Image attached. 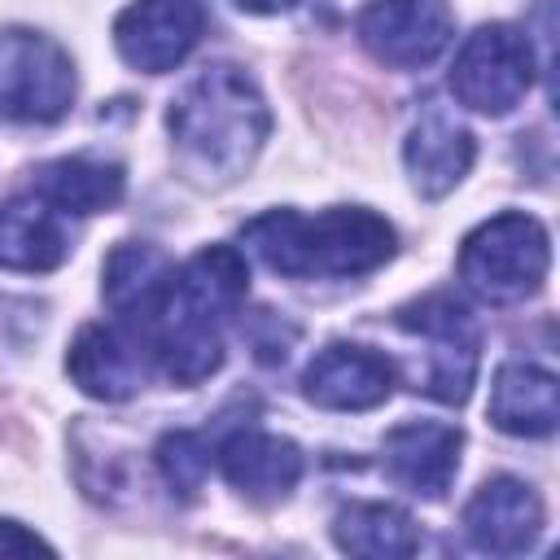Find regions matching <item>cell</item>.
<instances>
[{
  "mask_svg": "<svg viewBox=\"0 0 560 560\" xmlns=\"http://www.w3.org/2000/svg\"><path fill=\"white\" fill-rule=\"evenodd\" d=\"M302 394L328 411H368L394 394V363L368 346L332 341L306 363Z\"/></svg>",
  "mask_w": 560,
  "mask_h": 560,
  "instance_id": "obj_11",
  "label": "cell"
},
{
  "mask_svg": "<svg viewBox=\"0 0 560 560\" xmlns=\"http://www.w3.org/2000/svg\"><path fill=\"white\" fill-rule=\"evenodd\" d=\"M149 341L131 324H83L70 341L66 372L70 381L101 398V402H122L144 389L149 376Z\"/></svg>",
  "mask_w": 560,
  "mask_h": 560,
  "instance_id": "obj_10",
  "label": "cell"
},
{
  "mask_svg": "<svg viewBox=\"0 0 560 560\" xmlns=\"http://www.w3.org/2000/svg\"><path fill=\"white\" fill-rule=\"evenodd\" d=\"M464 433L442 420H407L385 433V464L398 486L424 499H442L459 472Z\"/></svg>",
  "mask_w": 560,
  "mask_h": 560,
  "instance_id": "obj_13",
  "label": "cell"
},
{
  "mask_svg": "<svg viewBox=\"0 0 560 560\" xmlns=\"http://www.w3.org/2000/svg\"><path fill=\"white\" fill-rule=\"evenodd\" d=\"M166 127L179 166L192 179L232 184L258 158L271 131V114L258 83L241 66L214 61L179 88V96L166 109Z\"/></svg>",
  "mask_w": 560,
  "mask_h": 560,
  "instance_id": "obj_2",
  "label": "cell"
},
{
  "mask_svg": "<svg viewBox=\"0 0 560 560\" xmlns=\"http://www.w3.org/2000/svg\"><path fill=\"white\" fill-rule=\"evenodd\" d=\"M398 328L429 346L416 389H424L438 402H464L472 394L481 359V332L472 311L455 293H429L420 302L398 306Z\"/></svg>",
  "mask_w": 560,
  "mask_h": 560,
  "instance_id": "obj_5",
  "label": "cell"
},
{
  "mask_svg": "<svg viewBox=\"0 0 560 560\" xmlns=\"http://www.w3.org/2000/svg\"><path fill=\"white\" fill-rule=\"evenodd\" d=\"M477 158V144H472V131L446 114V109H424L420 122L407 131V144H402V162H407V175H411V188L420 197H446L472 166Z\"/></svg>",
  "mask_w": 560,
  "mask_h": 560,
  "instance_id": "obj_14",
  "label": "cell"
},
{
  "mask_svg": "<svg viewBox=\"0 0 560 560\" xmlns=\"http://www.w3.org/2000/svg\"><path fill=\"white\" fill-rule=\"evenodd\" d=\"M35 551H52L39 534H31L22 521H0V556H35Z\"/></svg>",
  "mask_w": 560,
  "mask_h": 560,
  "instance_id": "obj_22",
  "label": "cell"
},
{
  "mask_svg": "<svg viewBox=\"0 0 560 560\" xmlns=\"http://www.w3.org/2000/svg\"><path fill=\"white\" fill-rule=\"evenodd\" d=\"M201 31V0H136L114 22V48L131 70L166 74L197 48Z\"/></svg>",
  "mask_w": 560,
  "mask_h": 560,
  "instance_id": "obj_9",
  "label": "cell"
},
{
  "mask_svg": "<svg viewBox=\"0 0 560 560\" xmlns=\"http://www.w3.org/2000/svg\"><path fill=\"white\" fill-rule=\"evenodd\" d=\"M175 276V262L149 245V241H122L109 249L105 267H101V293L109 302V311L131 324V328H149L153 311L162 306L166 298V284Z\"/></svg>",
  "mask_w": 560,
  "mask_h": 560,
  "instance_id": "obj_16",
  "label": "cell"
},
{
  "mask_svg": "<svg viewBox=\"0 0 560 560\" xmlns=\"http://www.w3.org/2000/svg\"><path fill=\"white\" fill-rule=\"evenodd\" d=\"M547 267H551L547 228L521 210L486 219L459 245V280L490 306H512L538 293Z\"/></svg>",
  "mask_w": 560,
  "mask_h": 560,
  "instance_id": "obj_4",
  "label": "cell"
},
{
  "mask_svg": "<svg viewBox=\"0 0 560 560\" xmlns=\"http://www.w3.org/2000/svg\"><path fill=\"white\" fill-rule=\"evenodd\" d=\"M359 44L394 70H420L446 52L455 39V18L446 0H372L359 22Z\"/></svg>",
  "mask_w": 560,
  "mask_h": 560,
  "instance_id": "obj_8",
  "label": "cell"
},
{
  "mask_svg": "<svg viewBox=\"0 0 560 560\" xmlns=\"http://www.w3.org/2000/svg\"><path fill=\"white\" fill-rule=\"evenodd\" d=\"M219 468L232 490H241L254 503H280L302 477V451L298 442L262 429H241L219 446Z\"/></svg>",
  "mask_w": 560,
  "mask_h": 560,
  "instance_id": "obj_15",
  "label": "cell"
},
{
  "mask_svg": "<svg viewBox=\"0 0 560 560\" xmlns=\"http://www.w3.org/2000/svg\"><path fill=\"white\" fill-rule=\"evenodd\" d=\"M332 538L341 551L363 560H402L420 551L416 521L394 503H350L332 516Z\"/></svg>",
  "mask_w": 560,
  "mask_h": 560,
  "instance_id": "obj_20",
  "label": "cell"
},
{
  "mask_svg": "<svg viewBox=\"0 0 560 560\" xmlns=\"http://www.w3.org/2000/svg\"><path fill=\"white\" fill-rule=\"evenodd\" d=\"M249 293L245 254L232 245L197 249L166 284L144 341L175 385H201L223 363V324L241 311Z\"/></svg>",
  "mask_w": 560,
  "mask_h": 560,
  "instance_id": "obj_1",
  "label": "cell"
},
{
  "mask_svg": "<svg viewBox=\"0 0 560 560\" xmlns=\"http://www.w3.org/2000/svg\"><path fill=\"white\" fill-rule=\"evenodd\" d=\"M490 424L512 438H547L560 420V389L556 376L538 363H503L490 385Z\"/></svg>",
  "mask_w": 560,
  "mask_h": 560,
  "instance_id": "obj_18",
  "label": "cell"
},
{
  "mask_svg": "<svg viewBox=\"0 0 560 560\" xmlns=\"http://www.w3.org/2000/svg\"><path fill=\"white\" fill-rule=\"evenodd\" d=\"M153 459H158V472H162V481L171 486V494L192 499V494L206 486V472H210V459H214V455H210V446H206L201 433L175 429V433H162Z\"/></svg>",
  "mask_w": 560,
  "mask_h": 560,
  "instance_id": "obj_21",
  "label": "cell"
},
{
  "mask_svg": "<svg viewBox=\"0 0 560 560\" xmlns=\"http://www.w3.org/2000/svg\"><path fill=\"white\" fill-rule=\"evenodd\" d=\"M534 83V48L529 35H521L508 22L477 26L451 66V92L459 105L477 114H508L521 105V96Z\"/></svg>",
  "mask_w": 560,
  "mask_h": 560,
  "instance_id": "obj_6",
  "label": "cell"
},
{
  "mask_svg": "<svg viewBox=\"0 0 560 560\" xmlns=\"http://www.w3.org/2000/svg\"><path fill=\"white\" fill-rule=\"evenodd\" d=\"M74 101V66L39 31L0 35V114L13 122H57Z\"/></svg>",
  "mask_w": 560,
  "mask_h": 560,
  "instance_id": "obj_7",
  "label": "cell"
},
{
  "mask_svg": "<svg viewBox=\"0 0 560 560\" xmlns=\"http://www.w3.org/2000/svg\"><path fill=\"white\" fill-rule=\"evenodd\" d=\"M464 534L477 551L521 556L542 534V499L521 477H490L464 503Z\"/></svg>",
  "mask_w": 560,
  "mask_h": 560,
  "instance_id": "obj_12",
  "label": "cell"
},
{
  "mask_svg": "<svg viewBox=\"0 0 560 560\" xmlns=\"http://www.w3.org/2000/svg\"><path fill=\"white\" fill-rule=\"evenodd\" d=\"M245 13H284V9H293L298 0H236Z\"/></svg>",
  "mask_w": 560,
  "mask_h": 560,
  "instance_id": "obj_23",
  "label": "cell"
},
{
  "mask_svg": "<svg viewBox=\"0 0 560 560\" xmlns=\"http://www.w3.org/2000/svg\"><path fill=\"white\" fill-rule=\"evenodd\" d=\"M245 249H254L276 276L289 280H350L394 258V228L363 206H332L315 219L298 210H267L245 223Z\"/></svg>",
  "mask_w": 560,
  "mask_h": 560,
  "instance_id": "obj_3",
  "label": "cell"
},
{
  "mask_svg": "<svg viewBox=\"0 0 560 560\" xmlns=\"http://www.w3.org/2000/svg\"><path fill=\"white\" fill-rule=\"evenodd\" d=\"M66 214H57L44 197L22 192L0 206V267L4 271H52L70 254Z\"/></svg>",
  "mask_w": 560,
  "mask_h": 560,
  "instance_id": "obj_17",
  "label": "cell"
},
{
  "mask_svg": "<svg viewBox=\"0 0 560 560\" xmlns=\"http://www.w3.org/2000/svg\"><path fill=\"white\" fill-rule=\"evenodd\" d=\"M122 166L105 158H57L35 171L31 192L44 197L57 214H101L122 201Z\"/></svg>",
  "mask_w": 560,
  "mask_h": 560,
  "instance_id": "obj_19",
  "label": "cell"
}]
</instances>
